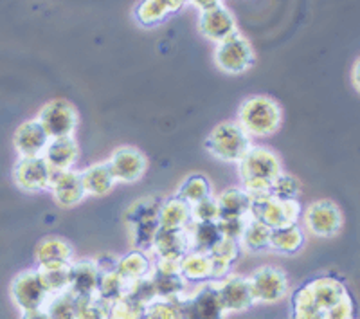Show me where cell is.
I'll use <instances>...</instances> for the list:
<instances>
[{
	"label": "cell",
	"mask_w": 360,
	"mask_h": 319,
	"mask_svg": "<svg viewBox=\"0 0 360 319\" xmlns=\"http://www.w3.org/2000/svg\"><path fill=\"white\" fill-rule=\"evenodd\" d=\"M349 296L348 287L335 276H319L299 287L292 296V319H324Z\"/></svg>",
	"instance_id": "1"
},
{
	"label": "cell",
	"mask_w": 360,
	"mask_h": 319,
	"mask_svg": "<svg viewBox=\"0 0 360 319\" xmlns=\"http://www.w3.org/2000/svg\"><path fill=\"white\" fill-rule=\"evenodd\" d=\"M283 172V164L274 150L265 146H252L238 163V173L242 188L250 199L270 195V188Z\"/></svg>",
	"instance_id": "2"
},
{
	"label": "cell",
	"mask_w": 360,
	"mask_h": 319,
	"mask_svg": "<svg viewBox=\"0 0 360 319\" xmlns=\"http://www.w3.org/2000/svg\"><path fill=\"white\" fill-rule=\"evenodd\" d=\"M236 123L252 137H269L281 127L283 108L274 98L266 94L249 96L238 108Z\"/></svg>",
	"instance_id": "3"
},
{
	"label": "cell",
	"mask_w": 360,
	"mask_h": 319,
	"mask_svg": "<svg viewBox=\"0 0 360 319\" xmlns=\"http://www.w3.org/2000/svg\"><path fill=\"white\" fill-rule=\"evenodd\" d=\"M204 146L214 159L238 164L252 148V141L236 121H221L209 132Z\"/></svg>",
	"instance_id": "4"
},
{
	"label": "cell",
	"mask_w": 360,
	"mask_h": 319,
	"mask_svg": "<svg viewBox=\"0 0 360 319\" xmlns=\"http://www.w3.org/2000/svg\"><path fill=\"white\" fill-rule=\"evenodd\" d=\"M249 215L262 220L263 224L269 225L270 230H279L287 225H295L301 220L303 208L299 204L297 199H276L272 195L256 196L250 199Z\"/></svg>",
	"instance_id": "5"
},
{
	"label": "cell",
	"mask_w": 360,
	"mask_h": 319,
	"mask_svg": "<svg viewBox=\"0 0 360 319\" xmlns=\"http://www.w3.org/2000/svg\"><path fill=\"white\" fill-rule=\"evenodd\" d=\"M256 63V53L250 42L240 31L225 40L218 42L214 49V65L224 74L240 76L250 70Z\"/></svg>",
	"instance_id": "6"
},
{
	"label": "cell",
	"mask_w": 360,
	"mask_h": 319,
	"mask_svg": "<svg viewBox=\"0 0 360 319\" xmlns=\"http://www.w3.org/2000/svg\"><path fill=\"white\" fill-rule=\"evenodd\" d=\"M179 305L182 319H224L225 311L221 307L214 282L198 283V289L193 292L173 298Z\"/></svg>",
	"instance_id": "7"
},
{
	"label": "cell",
	"mask_w": 360,
	"mask_h": 319,
	"mask_svg": "<svg viewBox=\"0 0 360 319\" xmlns=\"http://www.w3.org/2000/svg\"><path fill=\"white\" fill-rule=\"evenodd\" d=\"M249 278L250 294L254 305H270L287 298L290 282L287 273L279 267L263 265L256 269Z\"/></svg>",
	"instance_id": "8"
},
{
	"label": "cell",
	"mask_w": 360,
	"mask_h": 319,
	"mask_svg": "<svg viewBox=\"0 0 360 319\" xmlns=\"http://www.w3.org/2000/svg\"><path fill=\"white\" fill-rule=\"evenodd\" d=\"M37 121L41 125L49 139L56 137H69L74 135L79 123V114L76 106L67 99H51L41 106Z\"/></svg>",
	"instance_id": "9"
},
{
	"label": "cell",
	"mask_w": 360,
	"mask_h": 319,
	"mask_svg": "<svg viewBox=\"0 0 360 319\" xmlns=\"http://www.w3.org/2000/svg\"><path fill=\"white\" fill-rule=\"evenodd\" d=\"M303 222L308 233L319 238H332L340 233L344 225L342 211L333 201H315L304 209Z\"/></svg>",
	"instance_id": "10"
},
{
	"label": "cell",
	"mask_w": 360,
	"mask_h": 319,
	"mask_svg": "<svg viewBox=\"0 0 360 319\" xmlns=\"http://www.w3.org/2000/svg\"><path fill=\"white\" fill-rule=\"evenodd\" d=\"M13 182L24 193H40L49 189L53 170L44 157H18L13 166Z\"/></svg>",
	"instance_id": "11"
},
{
	"label": "cell",
	"mask_w": 360,
	"mask_h": 319,
	"mask_svg": "<svg viewBox=\"0 0 360 319\" xmlns=\"http://www.w3.org/2000/svg\"><path fill=\"white\" fill-rule=\"evenodd\" d=\"M11 298L22 312H27L44 308L51 296L49 292L45 291L44 283H41L40 276H38V270L25 269L13 278Z\"/></svg>",
	"instance_id": "12"
},
{
	"label": "cell",
	"mask_w": 360,
	"mask_h": 319,
	"mask_svg": "<svg viewBox=\"0 0 360 319\" xmlns=\"http://www.w3.org/2000/svg\"><path fill=\"white\" fill-rule=\"evenodd\" d=\"M108 170L115 182L134 184L144 177L148 170V157L135 146H121L107 161Z\"/></svg>",
	"instance_id": "13"
},
{
	"label": "cell",
	"mask_w": 360,
	"mask_h": 319,
	"mask_svg": "<svg viewBox=\"0 0 360 319\" xmlns=\"http://www.w3.org/2000/svg\"><path fill=\"white\" fill-rule=\"evenodd\" d=\"M214 289H217L225 314L245 312L254 305L249 278H245V276L227 275L225 278L214 282Z\"/></svg>",
	"instance_id": "14"
},
{
	"label": "cell",
	"mask_w": 360,
	"mask_h": 319,
	"mask_svg": "<svg viewBox=\"0 0 360 319\" xmlns=\"http://www.w3.org/2000/svg\"><path fill=\"white\" fill-rule=\"evenodd\" d=\"M198 29H200L202 37L214 42V44L225 40V38L231 37V35L238 31L234 15L221 4L200 11Z\"/></svg>",
	"instance_id": "15"
},
{
	"label": "cell",
	"mask_w": 360,
	"mask_h": 319,
	"mask_svg": "<svg viewBox=\"0 0 360 319\" xmlns=\"http://www.w3.org/2000/svg\"><path fill=\"white\" fill-rule=\"evenodd\" d=\"M186 4L188 0H141L134 8V20L141 27H157L176 15Z\"/></svg>",
	"instance_id": "16"
},
{
	"label": "cell",
	"mask_w": 360,
	"mask_h": 319,
	"mask_svg": "<svg viewBox=\"0 0 360 319\" xmlns=\"http://www.w3.org/2000/svg\"><path fill=\"white\" fill-rule=\"evenodd\" d=\"M49 189L53 192L54 201L62 208H74L85 201V189L82 184V177L76 170L54 172L51 177Z\"/></svg>",
	"instance_id": "17"
},
{
	"label": "cell",
	"mask_w": 360,
	"mask_h": 319,
	"mask_svg": "<svg viewBox=\"0 0 360 319\" xmlns=\"http://www.w3.org/2000/svg\"><path fill=\"white\" fill-rule=\"evenodd\" d=\"M44 157L49 164V168L54 172H65V170H74V164L78 163L79 146L74 135L69 137H56L49 139L45 146Z\"/></svg>",
	"instance_id": "18"
},
{
	"label": "cell",
	"mask_w": 360,
	"mask_h": 319,
	"mask_svg": "<svg viewBox=\"0 0 360 319\" xmlns=\"http://www.w3.org/2000/svg\"><path fill=\"white\" fill-rule=\"evenodd\" d=\"M47 143H49V135L45 134L37 119L22 123L15 132V137H13V144H15L18 157L44 156Z\"/></svg>",
	"instance_id": "19"
},
{
	"label": "cell",
	"mask_w": 360,
	"mask_h": 319,
	"mask_svg": "<svg viewBox=\"0 0 360 319\" xmlns=\"http://www.w3.org/2000/svg\"><path fill=\"white\" fill-rule=\"evenodd\" d=\"M101 278L96 260L92 258H83L78 262L70 263V283L69 291L74 296H90L96 294L98 283Z\"/></svg>",
	"instance_id": "20"
},
{
	"label": "cell",
	"mask_w": 360,
	"mask_h": 319,
	"mask_svg": "<svg viewBox=\"0 0 360 319\" xmlns=\"http://www.w3.org/2000/svg\"><path fill=\"white\" fill-rule=\"evenodd\" d=\"M34 258L40 267L49 265H69L74 262V249L72 244L65 238L60 237H47L38 242Z\"/></svg>",
	"instance_id": "21"
},
{
	"label": "cell",
	"mask_w": 360,
	"mask_h": 319,
	"mask_svg": "<svg viewBox=\"0 0 360 319\" xmlns=\"http://www.w3.org/2000/svg\"><path fill=\"white\" fill-rule=\"evenodd\" d=\"M157 220L162 230H186L191 224V206L176 195L169 196L160 202Z\"/></svg>",
	"instance_id": "22"
},
{
	"label": "cell",
	"mask_w": 360,
	"mask_h": 319,
	"mask_svg": "<svg viewBox=\"0 0 360 319\" xmlns=\"http://www.w3.org/2000/svg\"><path fill=\"white\" fill-rule=\"evenodd\" d=\"M188 251L189 240L186 230H162V227H159L150 253L155 254V258H164L184 256Z\"/></svg>",
	"instance_id": "23"
},
{
	"label": "cell",
	"mask_w": 360,
	"mask_h": 319,
	"mask_svg": "<svg viewBox=\"0 0 360 319\" xmlns=\"http://www.w3.org/2000/svg\"><path fill=\"white\" fill-rule=\"evenodd\" d=\"M82 177V184L86 195L90 196H105L114 189L117 184L112 177L110 170H108L107 163H96L86 166L85 170L79 172Z\"/></svg>",
	"instance_id": "24"
},
{
	"label": "cell",
	"mask_w": 360,
	"mask_h": 319,
	"mask_svg": "<svg viewBox=\"0 0 360 319\" xmlns=\"http://www.w3.org/2000/svg\"><path fill=\"white\" fill-rule=\"evenodd\" d=\"M180 276L186 283L211 282V256L202 251H188L180 258Z\"/></svg>",
	"instance_id": "25"
},
{
	"label": "cell",
	"mask_w": 360,
	"mask_h": 319,
	"mask_svg": "<svg viewBox=\"0 0 360 319\" xmlns=\"http://www.w3.org/2000/svg\"><path fill=\"white\" fill-rule=\"evenodd\" d=\"M303 246L304 233L297 224L279 227V230H272V233H270L269 249L276 251V253L295 254L303 249Z\"/></svg>",
	"instance_id": "26"
},
{
	"label": "cell",
	"mask_w": 360,
	"mask_h": 319,
	"mask_svg": "<svg viewBox=\"0 0 360 319\" xmlns=\"http://www.w3.org/2000/svg\"><path fill=\"white\" fill-rule=\"evenodd\" d=\"M214 199L220 208V217H247L249 215L250 196L243 188H227Z\"/></svg>",
	"instance_id": "27"
},
{
	"label": "cell",
	"mask_w": 360,
	"mask_h": 319,
	"mask_svg": "<svg viewBox=\"0 0 360 319\" xmlns=\"http://www.w3.org/2000/svg\"><path fill=\"white\" fill-rule=\"evenodd\" d=\"M152 265V258L148 256L144 251L134 249L131 253L124 254L123 258H117V267H115V270L127 282H135V280H141L150 275Z\"/></svg>",
	"instance_id": "28"
},
{
	"label": "cell",
	"mask_w": 360,
	"mask_h": 319,
	"mask_svg": "<svg viewBox=\"0 0 360 319\" xmlns=\"http://www.w3.org/2000/svg\"><path fill=\"white\" fill-rule=\"evenodd\" d=\"M186 233H188L189 251H202V253H209V249L221 237L217 222H191L186 227Z\"/></svg>",
	"instance_id": "29"
},
{
	"label": "cell",
	"mask_w": 360,
	"mask_h": 319,
	"mask_svg": "<svg viewBox=\"0 0 360 319\" xmlns=\"http://www.w3.org/2000/svg\"><path fill=\"white\" fill-rule=\"evenodd\" d=\"M270 233H272V230L269 225L249 215L245 222V230H243L242 238H240V247L250 251V253L269 249Z\"/></svg>",
	"instance_id": "30"
},
{
	"label": "cell",
	"mask_w": 360,
	"mask_h": 319,
	"mask_svg": "<svg viewBox=\"0 0 360 319\" xmlns=\"http://www.w3.org/2000/svg\"><path fill=\"white\" fill-rule=\"evenodd\" d=\"M150 278H152L153 287H155L157 298L162 299H173L176 296L184 294L188 291V283L180 275H166L160 270L153 269L150 270Z\"/></svg>",
	"instance_id": "31"
},
{
	"label": "cell",
	"mask_w": 360,
	"mask_h": 319,
	"mask_svg": "<svg viewBox=\"0 0 360 319\" xmlns=\"http://www.w3.org/2000/svg\"><path fill=\"white\" fill-rule=\"evenodd\" d=\"M37 270L41 283H44L45 291L49 292V296L69 291L70 263L69 265H49V267L38 265Z\"/></svg>",
	"instance_id": "32"
},
{
	"label": "cell",
	"mask_w": 360,
	"mask_h": 319,
	"mask_svg": "<svg viewBox=\"0 0 360 319\" xmlns=\"http://www.w3.org/2000/svg\"><path fill=\"white\" fill-rule=\"evenodd\" d=\"M211 195H213L211 180L205 175H200V173H195V175L188 177V179L180 184L179 193H176V196L188 202L189 206L197 204V202L204 201V199H207V196Z\"/></svg>",
	"instance_id": "33"
},
{
	"label": "cell",
	"mask_w": 360,
	"mask_h": 319,
	"mask_svg": "<svg viewBox=\"0 0 360 319\" xmlns=\"http://www.w3.org/2000/svg\"><path fill=\"white\" fill-rule=\"evenodd\" d=\"M128 285H130V282H127L117 270H108V273H103L101 278H99L96 294L105 301L112 303L127 294Z\"/></svg>",
	"instance_id": "34"
},
{
	"label": "cell",
	"mask_w": 360,
	"mask_h": 319,
	"mask_svg": "<svg viewBox=\"0 0 360 319\" xmlns=\"http://www.w3.org/2000/svg\"><path fill=\"white\" fill-rule=\"evenodd\" d=\"M130 233H131V244L137 251H150L152 249L153 238H155L157 231H159V220L157 217L144 218V220L131 222Z\"/></svg>",
	"instance_id": "35"
},
{
	"label": "cell",
	"mask_w": 360,
	"mask_h": 319,
	"mask_svg": "<svg viewBox=\"0 0 360 319\" xmlns=\"http://www.w3.org/2000/svg\"><path fill=\"white\" fill-rule=\"evenodd\" d=\"M110 303L98 294L76 296V319H108Z\"/></svg>",
	"instance_id": "36"
},
{
	"label": "cell",
	"mask_w": 360,
	"mask_h": 319,
	"mask_svg": "<svg viewBox=\"0 0 360 319\" xmlns=\"http://www.w3.org/2000/svg\"><path fill=\"white\" fill-rule=\"evenodd\" d=\"M44 308L49 319H76V296L70 291L54 294L47 299Z\"/></svg>",
	"instance_id": "37"
},
{
	"label": "cell",
	"mask_w": 360,
	"mask_h": 319,
	"mask_svg": "<svg viewBox=\"0 0 360 319\" xmlns=\"http://www.w3.org/2000/svg\"><path fill=\"white\" fill-rule=\"evenodd\" d=\"M144 305L137 303L135 299L123 296L110 303L108 308V319H143Z\"/></svg>",
	"instance_id": "38"
},
{
	"label": "cell",
	"mask_w": 360,
	"mask_h": 319,
	"mask_svg": "<svg viewBox=\"0 0 360 319\" xmlns=\"http://www.w3.org/2000/svg\"><path fill=\"white\" fill-rule=\"evenodd\" d=\"M143 319H182L175 299L157 298L144 308Z\"/></svg>",
	"instance_id": "39"
},
{
	"label": "cell",
	"mask_w": 360,
	"mask_h": 319,
	"mask_svg": "<svg viewBox=\"0 0 360 319\" xmlns=\"http://www.w3.org/2000/svg\"><path fill=\"white\" fill-rule=\"evenodd\" d=\"M160 202L162 201H160V199H157V196H146V199H139V201L134 202V204L128 208L127 222L128 224H131V222L157 217Z\"/></svg>",
	"instance_id": "40"
},
{
	"label": "cell",
	"mask_w": 360,
	"mask_h": 319,
	"mask_svg": "<svg viewBox=\"0 0 360 319\" xmlns=\"http://www.w3.org/2000/svg\"><path fill=\"white\" fill-rule=\"evenodd\" d=\"M128 298L135 299L137 303H141V305H150L152 301H155L157 299V292H155V287H153V282L152 278H150V275L144 276V278L141 280H135V282H130V285H128V291L127 294Z\"/></svg>",
	"instance_id": "41"
},
{
	"label": "cell",
	"mask_w": 360,
	"mask_h": 319,
	"mask_svg": "<svg viewBox=\"0 0 360 319\" xmlns=\"http://www.w3.org/2000/svg\"><path fill=\"white\" fill-rule=\"evenodd\" d=\"M299 193H301L299 180L295 179L294 175L285 172L279 173L278 179H276L274 184H272V188H270V195L276 196V199H283V201H287V199H297Z\"/></svg>",
	"instance_id": "42"
},
{
	"label": "cell",
	"mask_w": 360,
	"mask_h": 319,
	"mask_svg": "<svg viewBox=\"0 0 360 319\" xmlns=\"http://www.w3.org/2000/svg\"><path fill=\"white\" fill-rule=\"evenodd\" d=\"M218 218H220V208L214 195L207 196L197 204H191V222H217Z\"/></svg>",
	"instance_id": "43"
},
{
	"label": "cell",
	"mask_w": 360,
	"mask_h": 319,
	"mask_svg": "<svg viewBox=\"0 0 360 319\" xmlns=\"http://www.w3.org/2000/svg\"><path fill=\"white\" fill-rule=\"evenodd\" d=\"M240 242L233 240V238H227V237H220L218 238V242L214 244L211 249H209L207 254H211V256H217V258H221V260H227V262L234 263L238 260V256H240Z\"/></svg>",
	"instance_id": "44"
},
{
	"label": "cell",
	"mask_w": 360,
	"mask_h": 319,
	"mask_svg": "<svg viewBox=\"0 0 360 319\" xmlns=\"http://www.w3.org/2000/svg\"><path fill=\"white\" fill-rule=\"evenodd\" d=\"M249 217V215H247ZM247 217H220L217 220L218 230H220L221 237L233 238V240L240 242L243 230H245Z\"/></svg>",
	"instance_id": "45"
},
{
	"label": "cell",
	"mask_w": 360,
	"mask_h": 319,
	"mask_svg": "<svg viewBox=\"0 0 360 319\" xmlns=\"http://www.w3.org/2000/svg\"><path fill=\"white\" fill-rule=\"evenodd\" d=\"M96 265H98L99 273H108V270H115L117 267V258L112 256V254H101L99 258H96Z\"/></svg>",
	"instance_id": "46"
},
{
	"label": "cell",
	"mask_w": 360,
	"mask_h": 319,
	"mask_svg": "<svg viewBox=\"0 0 360 319\" xmlns=\"http://www.w3.org/2000/svg\"><path fill=\"white\" fill-rule=\"evenodd\" d=\"M188 4L195 6V8H198L200 11H204V9L214 8V6L221 4V0H188Z\"/></svg>",
	"instance_id": "47"
},
{
	"label": "cell",
	"mask_w": 360,
	"mask_h": 319,
	"mask_svg": "<svg viewBox=\"0 0 360 319\" xmlns=\"http://www.w3.org/2000/svg\"><path fill=\"white\" fill-rule=\"evenodd\" d=\"M20 319H49L45 308H37V311H27V312H22V318Z\"/></svg>",
	"instance_id": "48"
},
{
	"label": "cell",
	"mask_w": 360,
	"mask_h": 319,
	"mask_svg": "<svg viewBox=\"0 0 360 319\" xmlns=\"http://www.w3.org/2000/svg\"><path fill=\"white\" fill-rule=\"evenodd\" d=\"M356 76H359V62H355V65H353V73H352L353 87H355V90H359V82H356Z\"/></svg>",
	"instance_id": "49"
}]
</instances>
